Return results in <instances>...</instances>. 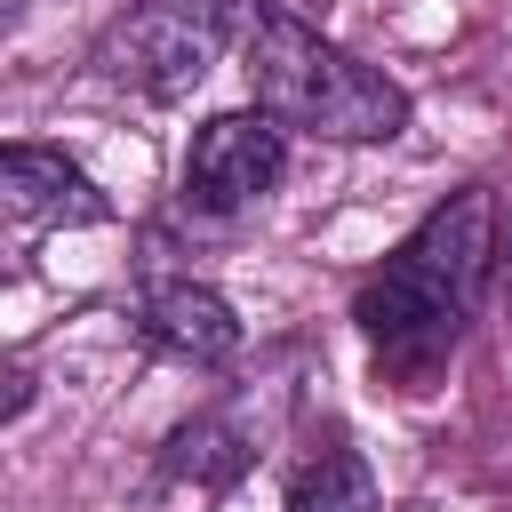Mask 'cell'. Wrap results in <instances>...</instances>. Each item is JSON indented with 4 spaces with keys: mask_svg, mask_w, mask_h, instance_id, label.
Wrapping results in <instances>:
<instances>
[{
    "mask_svg": "<svg viewBox=\"0 0 512 512\" xmlns=\"http://www.w3.org/2000/svg\"><path fill=\"white\" fill-rule=\"evenodd\" d=\"M488 256H496V208H488V192H456L384 256L376 280H360V296H352L360 336L392 368H432L456 344V328L472 320Z\"/></svg>",
    "mask_w": 512,
    "mask_h": 512,
    "instance_id": "cell-1",
    "label": "cell"
},
{
    "mask_svg": "<svg viewBox=\"0 0 512 512\" xmlns=\"http://www.w3.org/2000/svg\"><path fill=\"white\" fill-rule=\"evenodd\" d=\"M248 88H256V112L288 136H328V144H384L408 128V96L400 80H384L376 64H360L352 48L320 40L304 16L256 0L248 16Z\"/></svg>",
    "mask_w": 512,
    "mask_h": 512,
    "instance_id": "cell-2",
    "label": "cell"
},
{
    "mask_svg": "<svg viewBox=\"0 0 512 512\" xmlns=\"http://www.w3.org/2000/svg\"><path fill=\"white\" fill-rule=\"evenodd\" d=\"M224 40H232V0H136L96 40V72L112 88H136V96L168 104V96L208 80Z\"/></svg>",
    "mask_w": 512,
    "mask_h": 512,
    "instance_id": "cell-3",
    "label": "cell"
},
{
    "mask_svg": "<svg viewBox=\"0 0 512 512\" xmlns=\"http://www.w3.org/2000/svg\"><path fill=\"white\" fill-rule=\"evenodd\" d=\"M280 168H288V136L264 112H216V120H200V136L184 152V208L240 216L280 184Z\"/></svg>",
    "mask_w": 512,
    "mask_h": 512,
    "instance_id": "cell-4",
    "label": "cell"
},
{
    "mask_svg": "<svg viewBox=\"0 0 512 512\" xmlns=\"http://www.w3.org/2000/svg\"><path fill=\"white\" fill-rule=\"evenodd\" d=\"M104 216V192L48 144H0V248H24V240H48V232H72V224H96Z\"/></svg>",
    "mask_w": 512,
    "mask_h": 512,
    "instance_id": "cell-5",
    "label": "cell"
},
{
    "mask_svg": "<svg viewBox=\"0 0 512 512\" xmlns=\"http://www.w3.org/2000/svg\"><path fill=\"white\" fill-rule=\"evenodd\" d=\"M144 344L168 352V360L216 368V360L240 352V320H232V304H224L216 288H200V280H160V288L144 296Z\"/></svg>",
    "mask_w": 512,
    "mask_h": 512,
    "instance_id": "cell-6",
    "label": "cell"
},
{
    "mask_svg": "<svg viewBox=\"0 0 512 512\" xmlns=\"http://www.w3.org/2000/svg\"><path fill=\"white\" fill-rule=\"evenodd\" d=\"M288 512H376V480H368L360 448L320 440V448L288 472Z\"/></svg>",
    "mask_w": 512,
    "mask_h": 512,
    "instance_id": "cell-7",
    "label": "cell"
},
{
    "mask_svg": "<svg viewBox=\"0 0 512 512\" xmlns=\"http://www.w3.org/2000/svg\"><path fill=\"white\" fill-rule=\"evenodd\" d=\"M24 400H32V376L24 368H0V416H16Z\"/></svg>",
    "mask_w": 512,
    "mask_h": 512,
    "instance_id": "cell-8",
    "label": "cell"
}]
</instances>
